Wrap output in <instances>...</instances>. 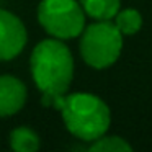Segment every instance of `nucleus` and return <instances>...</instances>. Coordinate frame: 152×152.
I'll return each mask as SVG.
<instances>
[{"label":"nucleus","instance_id":"nucleus-5","mask_svg":"<svg viewBox=\"0 0 152 152\" xmlns=\"http://www.w3.org/2000/svg\"><path fill=\"white\" fill-rule=\"evenodd\" d=\"M28 43V31L20 17L0 8V62L15 59Z\"/></svg>","mask_w":152,"mask_h":152},{"label":"nucleus","instance_id":"nucleus-9","mask_svg":"<svg viewBox=\"0 0 152 152\" xmlns=\"http://www.w3.org/2000/svg\"><path fill=\"white\" fill-rule=\"evenodd\" d=\"M113 23L123 36H132L142 28V15L136 8H123L115 15Z\"/></svg>","mask_w":152,"mask_h":152},{"label":"nucleus","instance_id":"nucleus-4","mask_svg":"<svg viewBox=\"0 0 152 152\" xmlns=\"http://www.w3.org/2000/svg\"><path fill=\"white\" fill-rule=\"evenodd\" d=\"M85 12L77 0H41L38 23L51 38L74 39L85 28Z\"/></svg>","mask_w":152,"mask_h":152},{"label":"nucleus","instance_id":"nucleus-3","mask_svg":"<svg viewBox=\"0 0 152 152\" xmlns=\"http://www.w3.org/2000/svg\"><path fill=\"white\" fill-rule=\"evenodd\" d=\"M123 34L111 20H95L85 25L80 34L79 51L83 62L92 69H106L121 56Z\"/></svg>","mask_w":152,"mask_h":152},{"label":"nucleus","instance_id":"nucleus-10","mask_svg":"<svg viewBox=\"0 0 152 152\" xmlns=\"http://www.w3.org/2000/svg\"><path fill=\"white\" fill-rule=\"evenodd\" d=\"M88 151L92 152H131L132 147L128 144V141L119 136H106L95 139L90 142Z\"/></svg>","mask_w":152,"mask_h":152},{"label":"nucleus","instance_id":"nucleus-1","mask_svg":"<svg viewBox=\"0 0 152 152\" xmlns=\"http://www.w3.org/2000/svg\"><path fill=\"white\" fill-rule=\"evenodd\" d=\"M74 56L62 39L48 38L33 48L30 72L41 92V105L48 106L56 96L66 95L74 80Z\"/></svg>","mask_w":152,"mask_h":152},{"label":"nucleus","instance_id":"nucleus-8","mask_svg":"<svg viewBox=\"0 0 152 152\" xmlns=\"http://www.w3.org/2000/svg\"><path fill=\"white\" fill-rule=\"evenodd\" d=\"M8 142L12 151L15 152H34L41 147L39 136L28 126H18L12 129Z\"/></svg>","mask_w":152,"mask_h":152},{"label":"nucleus","instance_id":"nucleus-2","mask_svg":"<svg viewBox=\"0 0 152 152\" xmlns=\"http://www.w3.org/2000/svg\"><path fill=\"white\" fill-rule=\"evenodd\" d=\"M48 106L59 110L67 131L85 142L102 137L111 124L108 105L93 93L67 92L66 95L53 98Z\"/></svg>","mask_w":152,"mask_h":152},{"label":"nucleus","instance_id":"nucleus-7","mask_svg":"<svg viewBox=\"0 0 152 152\" xmlns=\"http://www.w3.org/2000/svg\"><path fill=\"white\" fill-rule=\"evenodd\" d=\"M87 17L93 20H113L121 8V0H79Z\"/></svg>","mask_w":152,"mask_h":152},{"label":"nucleus","instance_id":"nucleus-6","mask_svg":"<svg viewBox=\"0 0 152 152\" xmlns=\"http://www.w3.org/2000/svg\"><path fill=\"white\" fill-rule=\"evenodd\" d=\"M28 98V90L23 80L4 74L0 75V118H10L21 111Z\"/></svg>","mask_w":152,"mask_h":152}]
</instances>
